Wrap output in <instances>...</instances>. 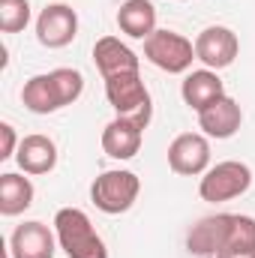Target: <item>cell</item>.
Returning <instances> with one entry per match:
<instances>
[{
    "label": "cell",
    "instance_id": "5",
    "mask_svg": "<svg viewBox=\"0 0 255 258\" xmlns=\"http://www.w3.org/2000/svg\"><path fill=\"white\" fill-rule=\"evenodd\" d=\"M138 192H141V180H138L135 171H126V168L102 171L90 183V201L96 204V210H102L108 216L126 213L129 207L138 201Z\"/></svg>",
    "mask_w": 255,
    "mask_h": 258
},
{
    "label": "cell",
    "instance_id": "19",
    "mask_svg": "<svg viewBox=\"0 0 255 258\" xmlns=\"http://www.w3.org/2000/svg\"><path fill=\"white\" fill-rule=\"evenodd\" d=\"M30 24V0H0V30L21 33Z\"/></svg>",
    "mask_w": 255,
    "mask_h": 258
},
{
    "label": "cell",
    "instance_id": "11",
    "mask_svg": "<svg viewBox=\"0 0 255 258\" xmlns=\"http://www.w3.org/2000/svg\"><path fill=\"white\" fill-rule=\"evenodd\" d=\"M57 246H60L57 234L39 219L21 222L9 237V255L12 258H54Z\"/></svg>",
    "mask_w": 255,
    "mask_h": 258
},
{
    "label": "cell",
    "instance_id": "18",
    "mask_svg": "<svg viewBox=\"0 0 255 258\" xmlns=\"http://www.w3.org/2000/svg\"><path fill=\"white\" fill-rule=\"evenodd\" d=\"M33 183L30 177L18 174V171H3L0 174V213L3 216H18L33 204Z\"/></svg>",
    "mask_w": 255,
    "mask_h": 258
},
{
    "label": "cell",
    "instance_id": "16",
    "mask_svg": "<svg viewBox=\"0 0 255 258\" xmlns=\"http://www.w3.org/2000/svg\"><path fill=\"white\" fill-rule=\"evenodd\" d=\"M141 141H144V129L138 123H132V120H126V117H114L102 129V150L117 162L132 159L141 150Z\"/></svg>",
    "mask_w": 255,
    "mask_h": 258
},
{
    "label": "cell",
    "instance_id": "22",
    "mask_svg": "<svg viewBox=\"0 0 255 258\" xmlns=\"http://www.w3.org/2000/svg\"><path fill=\"white\" fill-rule=\"evenodd\" d=\"M216 258H255V249H222Z\"/></svg>",
    "mask_w": 255,
    "mask_h": 258
},
{
    "label": "cell",
    "instance_id": "15",
    "mask_svg": "<svg viewBox=\"0 0 255 258\" xmlns=\"http://www.w3.org/2000/svg\"><path fill=\"white\" fill-rule=\"evenodd\" d=\"M180 96H183V102L189 105L192 111L198 114L210 102H216V99L225 96V84H222L219 72H213L207 66L204 69H192V72H186V78L180 84Z\"/></svg>",
    "mask_w": 255,
    "mask_h": 258
},
{
    "label": "cell",
    "instance_id": "6",
    "mask_svg": "<svg viewBox=\"0 0 255 258\" xmlns=\"http://www.w3.org/2000/svg\"><path fill=\"white\" fill-rule=\"evenodd\" d=\"M144 57L147 63H153L168 75H186L192 69V60H198L195 42H189L177 30H153L144 39Z\"/></svg>",
    "mask_w": 255,
    "mask_h": 258
},
{
    "label": "cell",
    "instance_id": "7",
    "mask_svg": "<svg viewBox=\"0 0 255 258\" xmlns=\"http://www.w3.org/2000/svg\"><path fill=\"white\" fill-rule=\"evenodd\" d=\"M237 54H240V39L231 27L210 24L195 36V57L213 72L228 69L237 60Z\"/></svg>",
    "mask_w": 255,
    "mask_h": 258
},
{
    "label": "cell",
    "instance_id": "1",
    "mask_svg": "<svg viewBox=\"0 0 255 258\" xmlns=\"http://www.w3.org/2000/svg\"><path fill=\"white\" fill-rule=\"evenodd\" d=\"M81 93H84V75L78 69L57 66L51 72L30 75L21 87V102L33 114H54L66 105L78 102Z\"/></svg>",
    "mask_w": 255,
    "mask_h": 258
},
{
    "label": "cell",
    "instance_id": "21",
    "mask_svg": "<svg viewBox=\"0 0 255 258\" xmlns=\"http://www.w3.org/2000/svg\"><path fill=\"white\" fill-rule=\"evenodd\" d=\"M18 135H15V126L12 123H0V159H12L18 153Z\"/></svg>",
    "mask_w": 255,
    "mask_h": 258
},
{
    "label": "cell",
    "instance_id": "14",
    "mask_svg": "<svg viewBox=\"0 0 255 258\" xmlns=\"http://www.w3.org/2000/svg\"><path fill=\"white\" fill-rule=\"evenodd\" d=\"M93 63L99 69L102 81L111 75H123V72H138V54L129 48L126 42H120L117 36H102L93 45Z\"/></svg>",
    "mask_w": 255,
    "mask_h": 258
},
{
    "label": "cell",
    "instance_id": "4",
    "mask_svg": "<svg viewBox=\"0 0 255 258\" xmlns=\"http://www.w3.org/2000/svg\"><path fill=\"white\" fill-rule=\"evenodd\" d=\"M249 186H252V168L240 159H225V162L210 165L201 174L198 195H201V201L222 204V201H231V198H240L243 192H249Z\"/></svg>",
    "mask_w": 255,
    "mask_h": 258
},
{
    "label": "cell",
    "instance_id": "2",
    "mask_svg": "<svg viewBox=\"0 0 255 258\" xmlns=\"http://www.w3.org/2000/svg\"><path fill=\"white\" fill-rule=\"evenodd\" d=\"M54 234L69 258H108L105 240L81 207H60L54 213Z\"/></svg>",
    "mask_w": 255,
    "mask_h": 258
},
{
    "label": "cell",
    "instance_id": "8",
    "mask_svg": "<svg viewBox=\"0 0 255 258\" xmlns=\"http://www.w3.org/2000/svg\"><path fill=\"white\" fill-rule=\"evenodd\" d=\"M168 168L180 177H198L210 168V141L204 132H180L168 144Z\"/></svg>",
    "mask_w": 255,
    "mask_h": 258
},
{
    "label": "cell",
    "instance_id": "17",
    "mask_svg": "<svg viewBox=\"0 0 255 258\" xmlns=\"http://www.w3.org/2000/svg\"><path fill=\"white\" fill-rule=\"evenodd\" d=\"M117 27L129 39H147L156 30V6L150 0H123L117 9Z\"/></svg>",
    "mask_w": 255,
    "mask_h": 258
},
{
    "label": "cell",
    "instance_id": "12",
    "mask_svg": "<svg viewBox=\"0 0 255 258\" xmlns=\"http://www.w3.org/2000/svg\"><path fill=\"white\" fill-rule=\"evenodd\" d=\"M243 123V108L225 93L222 99L210 102L204 111H198V126L207 138H216V141H225L231 135H237V129Z\"/></svg>",
    "mask_w": 255,
    "mask_h": 258
},
{
    "label": "cell",
    "instance_id": "9",
    "mask_svg": "<svg viewBox=\"0 0 255 258\" xmlns=\"http://www.w3.org/2000/svg\"><path fill=\"white\" fill-rule=\"evenodd\" d=\"M78 36V12L69 3H48L36 15V39L45 48H66Z\"/></svg>",
    "mask_w": 255,
    "mask_h": 258
},
{
    "label": "cell",
    "instance_id": "10",
    "mask_svg": "<svg viewBox=\"0 0 255 258\" xmlns=\"http://www.w3.org/2000/svg\"><path fill=\"white\" fill-rule=\"evenodd\" d=\"M231 219L234 213H213V216L198 219L186 234V249L198 258H216L228 243Z\"/></svg>",
    "mask_w": 255,
    "mask_h": 258
},
{
    "label": "cell",
    "instance_id": "13",
    "mask_svg": "<svg viewBox=\"0 0 255 258\" xmlns=\"http://www.w3.org/2000/svg\"><path fill=\"white\" fill-rule=\"evenodd\" d=\"M15 162L24 174L30 177H39V174H48L54 171L57 165V144L42 135V132H33V135H24L21 144H18V153H15Z\"/></svg>",
    "mask_w": 255,
    "mask_h": 258
},
{
    "label": "cell",
    "instance_id": "3",
    "mask_svg": "<svg viewBox=\"0 0 255 258\" xmlns=\"http://www.w3.org/2000/svg\"><path fill=\"white\" fill-rule=\"evenodd\" d=\"M105 99L114 108L117 117H126L141 129L150 126L153 117V99L147 84L141 81V72H123V75H111L105 78Z\"/></svg>",
    "mask_w": 255,
    "mask_h": 258
},
{
    "label": "cell",
    "instance_id": "20",
    "mask_svg": "<svg viewBox=\"0 0 255 258\" xmlns=\"http://www.w3.org/2000/svg\"><path fill=\"white\" fill-rule=\"evenodd\" d=\"M225 249H255V219L252 216H246V213H234Z\"/></svg>",
    "mask_w": 255,
    "mask_h": 258
}]
</instances>
